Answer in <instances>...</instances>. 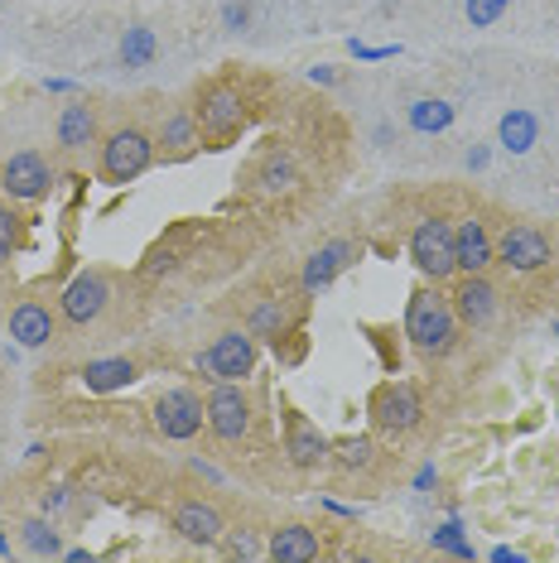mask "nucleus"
<instances>
[{"instance_id":"26","label":"nucleus","mask_w":559,"mask_h":563,"mask_svg":"<svg viewBox=\"0 0 559 563\" xmlns=\"http://www.w3.org/2000/svg\"><path fill=\"white\" fill-rule=\"evenodd\" d=\"M155 48H160V40H155V30H145V24H131V30L121 34V63L125 68H145V63L155 58Z\"/></svg>"},{"instance_id":"13","label":"nucleus","mask_w":559,"mask_h":563,"mask_svg":"<svg viewBox=\"0 0 559 563\" xmlns=\"http://www.w3.org/2000/svg\"><path fill=\"white\" fill-rule=\"evenodd\" d=\"M174 534L188 544H198V549H212V544H222V534H227V520H222V510L212 506V501H202V496H188V501L174 506Z\"/></svg>"},{"instance_id":"25","label":"nucleus","mask_w":559,"mask_h":563,"mask_svg":"<svg viewBox=\"0 0 559 563\" xmlns=\"http://www.w3.org/2000/svg\"><path fill=\"white\" fill-rule=\"evenodd\" d=\"M405 121H410V131H419V135H439L453 125V107L443 97H419V101H410Z\"/></svg>"},{"instance_id":"19","label":"nucleus","mask_w":559,"mask_h":563,"mask_svg":"<svg viewBox=\"0 0 559 563\" xmlns=\"http://www.w3.org/2000/svg\"><path fill=\"white\" fill-rule=\"evenodd\" d=\"M319 554H324V544L309 525H280V530H271V540H265V559H275V563H314Z\"/></svg>"},{"instance_id":"20","label":"nucleus","mask_w":559,"mask_h":563,"mask_svg":"<svg viewBox=\"0 0 559 563\" xmlns=\"http://www.w3.org/2000/svg\"><path fill=\"white\" fill-rule=\"evenodd\" d=\"M58 318L48 313V303L40 299H20L15 309H10V338L20 342V347H44L48 338H54Z\"/></svg>"},{"instance_id":"3","label":"nucleus","mask_w":559,"mask_h":563,"mask_svg":"<svg viewBox=\"0 0 559 563\" xmlns=\"http://www.w3.org/2000/svg\"><path fill=\"white\" fill-rule=\"evenodd\" d=\"M188 111H194V121H198L202 150H222L246 131V97H241L237 82H208Z\"/></svg>"},{"instance_id":"9","label":"nucleus","mask_w":559,"mask_h":563,"mask_svg":"<svg viewBox=\"0 0 559 563\" xmlns=\"http://www.w3.org/2000/svg\"><path fill=\"white\" fill-rule=\"evenodd\" d=\"M208 424V400H202L198 390H164L155 400V429L164 433V439L174 443H188L194 433Z\"/></svg>"},{"instance_id":"36","label":"nucleus","mask_w":559,"mask_h":563,"mask_svg":"<svg viewBox=\"0 0 559 563\" xmlns=\"http://www.w3.org/2000/svg\"><path fill=\"white\" fill-rule=\"evenodd\" d=\"M145 271H150V275H164V271H174V255H169V251H155V255H150V265H145Z\"/></svg>"},{"instance_id":"27","label":"nucleus","mask_w":559,"mask_h":563,"mask_svg":"<svg viewBox=\"0 0 559 563\" xmlns=\"http://www.w3.org/2000/svg\"><path fill=\"white\" fill-rule=\"evenodd\" d=\"M20 540H24V549H30V554H63V544H58V530L48 520H24L20 525Z\"/></svg>"},{"instance_id":"1","label":"nucleus","mask_w":559,"mask_h":563,"mask_svg":"<svg viewBox=\"0 0 559 563\" xmlns=\"http://www.w3.org/2000/svg\"><path fill=\"white\" fill-rule=\"evenodd\" d=\"M459 332H463V323H459V313H453V299L435 279L410 294V303H405V338L415 342L419 356H429V362L449 356L459 347Z\"/></svg>"},{"instance_id":"7","label":"nucleus","mask_w":559,"mask_h":563,"mask_svg":"<svg viewBox=\"0 0 559 563\" xmlns=\"http://www.w3.org/2000/svg\"><path fill=\"white\" fill-rule=\"evenodd\" d=\"M251 424H256V409H251V395L241 390V380H218V390L208 395V429L222 443H241Z\"/></svg>"},{"instance_id":"22","label":"nucleus","mask_w":559,"mask_h":563,"mask_svg":"<svg viewBox=\"0 0 559 563\" xmlns=\"http://www.w3.org/2000/svg\"><path fill=\"white\" fill-rule=\"evenodd\" d=\"M295 184H299V164L289 150H271V155L261 159V169H256V188L265 198H280V194H295Z\"/></svg>"},{"instance_id":"34","label":"nucleus","mask_w":559,"mask_h":563,"mask_svg":"<svg viewBox=\"0 0 559 563\" xmlns=\"http://www.w3.org/2000/svg\"><path fill=\"white\" fill-rule=\"evenodd\" d=\"M348 48H352V58H362V63H376V58H396V54H401V48H372V44H358V40H352Z\"/></svg>"},{"instance_id":"12","label":"nucleus","mask_w":559,"mask_h":563,"mask_svg":"<svg viewBox=\"0 0 559 563\" xmlns=\"http://www.w3.org/2000/svg\"><path fill=\"white\" fill-rule=\"evenodd\" d=\"M453 255H459V275H487L497 265V236L478 212L453 222Z\"/></svg>"},{"instance_id":"18","label":"nucleus","mask_w":559,"mask_h":563,"mask_svg":"<svg viewBox=\"0 0 559 563\" xmlns=\"http://www.w3.org/2000/svg\"><path fill=\"white\" fill-rule=\"evenodd\" d=\"M54 135H58V150H68V155H83L87 145H97V107L92 101H68V107L58 111V125H54Z\"/></svg>"},{"instance_id":"4","label":"nucleus","mask_w":559,"mask_h":563,"mask_svg":"<svg viewBox=\"0 0 559 563\" xmlns=\"http://www.w3.org/2000/svg\"><path fill=\"white\" fill-rule=\"evenodd\" d=\"M410 261H415V271L425 279H435V285H443V279L459 275V255H453V222H449V217H425V222H415Z\"/></svg>"},{"instance_id":"38","label":"nucleus","mask_w":559,"mask_h":563,"mask_svg":"<svg viewBox=\"0 0 559 563\" xmlns=\"http://www.w3.org/2000/svg\"><path fill=\"white\" fill-rule=\"evenodd\" d=\"M492 559H497V563H520V559H526V554H520V549H492Z\"/></svg>"},{"instance_id":"16","label":"nucleus","mask_w":559,"mask_h":563,"mask_svg":"<svg viewBox=\"0 0 559 563\" xmlns=\"http://www.w3.org/2000/svg\"><path fill=\"white\" fill-rule=\"evenodd\" d=\"M358 261V241H348V236H333L328 246H319L304 261V275H299V289L304 294H319V289H328L333 279L348 271V265Z\"/></svg>"},{"instance_id":"23","label":"nucleus","mask_w":559,"mask_h":563,"mask_svg":"<svg viewBox=\"0 0 559 563\" xmlns=\"http://www.w3.org/2000/svg\"><path fill=\"white\" fill-rule=\"evenodd\" d=\"M246 328H251V338L256 342H275V338H285V332L295 328V313H289L285 299H256L251 303V313H246Z\"/></svg>"},{"instance_id":"11","label":"nucleus","mask_w":559,"mask_h":563,"mask_svg":"<svg viewBox=\"0 0 559 563\" xmlns=\"http://www.w3.org/2000/svg\"><path fill=\"white\" fill-rule=\"evenodd\" d=\"M107 299H111L107 275L87 271L78 279H68V289L58 294V313H63V323H68V328H92L97 318L107 313Z\"/></svg>"},{"instance_id":"30","label":"nucleus","mask_w":559,"mask_h":563,"mask_svg":"<svg viewBox=\"0 0 559 563\" xmlns=\"http://www.w3.org/2000/svg\"><path fill=\"white\" fill-rule=\"evenodd\" d=\"M222 549H227V559H265V544L251 530H227Z\"/></svg>"},{"instance_id":"6","label":"nucleus","mask_w":559,"mask_h":563,"mask_svg":"<svg viewBox=\"0 0 559 563\" xmlns=\"http://www.w3.org/2000/svg\"><path fill=\"white\" fill-rule=\"evenodd\" d=\"M550 261H555V241L545 236L540 227L516 222V227H506V232L497 236V265H506L512 275H536Z\"/></svg>"},{"instance_id":"40","label":"nucleus","mask_w":559,"mask_h":563,"mask_svg":"<svg viewBox=\"0 0 559 563\" xmlns=\"http://www.w3.org/2000/svg\"><path fill=\"white\" fill-rule=\"evenodd\" d=\"M0 554H10V540H6V530H0Z\"/></svg>"},{"instance_id":"32","label":"nucleus","mask_w":559,"mask_h":563,"mask_svg":"<svg viewBox=\"0 0 559 563\" xmlns=\"http://www.w3.org/2000/svg\"><path fill=\"white\" fill-rule=\"evenodd\" d=\"M15 251H20V217L10 208H0V265H6Z\"/></svg>"},{"instance_id":"2","label":"nucleus","mask_w":559,"mask_h":563,"mask_svg":"<svg viewBox=\"0 0 559 563\" xmlns=\"http://www.w3.org/2000/svg\"><path fill=\"white\" fill-rule=\"evenodd\" d=\"M155 164V135L145 125L125 121V125H111L107 135L97 140V169L107 184H135L140 174Z\"/></svg>"},{"instance_id":"21","label":"nucleus","mask_w":559,"mask_h":563,"mask_svg":"<svg viewBox=\"0 0 559 563\" xmlns=\"http://www.w3.org/2000/svg\"><path fill=\"white\" fill-rule=\"evenodd\" d=\"M131 380H140V366L131 356H101V362H87L83 366V386L92 395H111V390H125Z\"/></svg>"},{"instance_id":"35","label":"nucleus","mask_w":559,"mask_h":563,"mask_svg":"<svg viewBox=\"0 0 559 563\" xmlns=\"http://www.w3.org/2000/svg\"><path fill=\"white\" fill-rule=\"evenodd\" d=\"M222 20H227V30H246V24H251V10L246 5H237V0H232V5H222Z\"/></svg>"},{"instance_id":"14","label":"nucleus","mask_w":559,"mask_h":563,"mask_svg":"<svg viewBox=\"0 0 559 563\" xmlns=\"http://www.w3.org/2000/svg\"><path fill=\"white\" fill-rule=\"evenodd\" d=\"M198 150H202V135H198L194 111H188V107L164 111V121L155 125V159H164V164H184V159H194Z\"/></svg>"},{"instance_id":"17","label":"nucleus","mask_w":559,"mask_h":563,"mask_svg":"<svg viewBox=\"0 0 559 563\" xmlns=\"http://www.w3.org/2000/svg\"><path fill=\"white\" fill-rule=\"evenodd\" d=\"M449 299H453V313H459L463 328H487L492 318H497V285H492L487 275H463Z\"/></svg>"},{"instance_id":"15","label":"nucleus","mask_w":559,"mask_h":563,"mask_svg":"<svg viewBox=\"0 0 559 563\" xmlns=\"http://www.w3.org/2000/svg\"><path fill=\"white\" fill-rule=\"evenodd\" d=\"M328 443L319 424H309V419L299 415V409H285V457L295 463L299 472H314V467H324L328 463Z\"/></svg>"},{"instance_id":"28","label":"nucleus","mask_w":559,"mask_h":563,"mask_svg":"<svg viewBox=\"0 0 559 563\" xmlns=\"http://www.w3.org/2000/svg\"><path fill=\"white\" fill-rule=\"evenodd\" d=\"M506 5H512V0H463V15L473 30H492V24L506 15Z\"/></svg>"},{"instance_id":"8","label":"nucleus","mask_w":559,"mask_h":563,"mask_svg":"<svg viewBox=\"0 0 559 563\" xmlns=\"http://www.w3.org/2000/svg\"><path fill=\"white\" fill-rule=\"evenodd\" d=\"M372 424L381 433H410L425 424V400H419L410 380H391V386H381L372 395Z\"/></svg>"},{"instance_id":"29","label":"nucleus","mask_w":559,"mask_h":563,"mask_svg":"<svg viewBox=\"0 0 559 563\" xmlns=\"http://www.w3.org/2000/svg\"><path fill=\"white\" fill-rule=\"evenodd\" d=\"M333 453H338V467L358 472V467H372V453H376V448H372V439H342Z\"/></svg>"},{"instance_id":"39","label":"nucleus","mask_w":559,"mask_h":563,"mask_svg":"<svg viewBox=\"0 0 559 563\" xmlns=\"http://www.w3.org/2000/svg\"><path fill=\"white\" fill-rule=\"evenodd\" d=\"M63 506H68V492H63V486L54 496H44V510H63Z\"/></svg>"},{"instance_id":"10","label":"nucleus","mask_w":559,"mask_h":563,"mask_svg":"<svg viewBox=\"0 0 559 563\" xmlns=\"http://www.w3.org/2000/svg\"><path fill=\"white\" fill-rule=\"evenodd\" d=\"M0 188L15 202H40V198H48V188H54V164H48L40 150H20V155H10L0 164Z\"/></svg>"},{"instance_id":"37","label":"nucleus","mask_w":559,"mask_h":563,"mask_svg":"<svg viewBox=\"0 0 559 563\" xmlns=\"http://www.w3.org/2000/svg\"><path fill=\"white\" fill-rule=\"evenodd\" d=\"M309 82H319V87H333V82H338V73H333V68H324V63H319V68H309Z\"/></svg>"},{"instance_id":"33","label":"nucleus","mask_w":559,"mask_h":563,"mask_svg":"<svg viewBox=\"0 0 559 563\" xmlns=\"http://www.w3.org/2000/svg\"><path fill=\"white\" fill-rule=\"evenodd\" d=\"M435 549H449V554H459V559H473V544L463 540V525L459 520H449L443 530L435 534Z\"/></svg>"},{"instance_id":"5","label":"nucleus","mask_w":559,"mask_h":563,"mask_svg":"<svg viewBox=\"0 0 559 563\" xmlns=\"http://www.w3.org/2000/svg\"><path fill=\"white\" fill-rule=\"evenodd\" d=\"M256 338H251V328H227L212 338L208 352L194 356V366L202 371L208 380H246L251 371H256Z\"/></svg>"},{"instance_id":"24","label":"nucleus","mask_w":559,"mask_h":563,"mask_svg":"<svg viewBox=\"0 0 559 563\" xmlns=\"http://www.w3.org/2000/svg\"><path fill=\"white\" fill-rule=\"evenodd\" d=\"M497 135H502V150H512V155H526V150H536V135H540V121H536V111H506L502 125H497Z\"/></svg>"},{"instance_id":"31","label":"nucleus","mask_w":559,"mask_h":563,"mask_svg":"<svg viewBox=\"0 0 559 563\" xmlns=\"http://www.w3.org/2000/svg\"><path fill=\"white\" fill-rule=\"evenodd\" d=\"M304 352H309V338H304V328H289L285 338H275V356H280L285 366H299Z\"/></svg>"}]
</instances>
